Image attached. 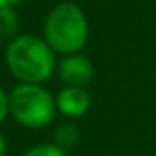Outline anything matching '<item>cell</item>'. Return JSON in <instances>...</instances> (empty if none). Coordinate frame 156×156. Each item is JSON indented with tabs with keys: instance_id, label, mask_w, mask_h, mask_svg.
I'll list each match as a JSON object with an SVG mask.
<instances>
[{
	"instance_id": "obj_7",
	"label": "cell",
	"mask_w": 156,
	"mask_h": 156,
	"mask_svg": "<svg viewBox=\"0 0 156 156\" xmlns=\"http://www.w3.org/2000/svg\"><path fill=\"white\" fill-rule=\"evenodd\" d=\"M19 13L6 6L0 8V41H8V39H15L17 37V30H19Z\"/></svg>"
},
{
	"instance_id": "obj_8",
	"label": "cell",
	"mask_w": 156,
	"mask_h": 156,
	"mask_svg": "<svg viewBox=\"0 0 156 156\" xmlns=\"http://www.w3.org/2000/svg\"><path fill=\"white\" fill-rule=\"evenodd\" d=\"M22 156H68L66 151H62L61 147L50 143H39V145H31Z\"/></svg>"
},
{
	"instance_id": "obj_4",
	"label": "cell",
	"mask_w": 156,
	"mask_h": 156,
	"mask_svg": "<svg viewBox=\"0 0 156 156\" xmlns=\"http://www.w3.org/2000/svg\"><path fill=\"white\" fill-rule=\"evenodd\" d=\"M94 72H96L94 62L83 53L64 55L57 64V75L64 83V87L85 88L94 79Z\"/></svg>"
},
{
	"instance_id": "obj_5",
	"label": "cell",
	"mask_w": 156,
	"mask_h": 156,
	"mask_svg": "<svg viewBox=\"0 0 156 156\" xmlns=\"http://www.w3.org/2000/svg\"><path fill=\"white\" fill-rule=\"evenodd\" d=\"M55 103H57L59 114H62L68 119H79L90 110L92 99H90V94L87 92V88L62 87L59 90V94L55 96Z\"/></svg>"
},
{
	"instance_id": "obj_3",
	"label": "cell",
	"mask_w": 156,
	"mask_h": 156,
	"mask_svg": "<svg viewBox=\"0 0 156 156\" xmlns=\"http://www.w3.org/2000/svg\"><path fill=\"white\" fill-rule=\"evenodd\" d=\"M57 114L55 96L42 85L20 83L9 92V116L26 129H44Z\"/></svg>"
},
{
	"instance_id": "obj_2",
	"label": "cell",
	"mask_w": 156,
	"mask_h": 156,
	"mask_svg": "<svg viewBox=\"0 0 156 156\" xmlns=\"http://www.w3.org/2000/svg\"><path fill=\"white\" fill-rule=\"evenodd\" d=\"M44 41L57 53H79L88 41V22L83 9L73 2L57 4L46 17Z\"/></svg>"
},
{
	"instance_id": "obj_9",
	"label": "cell",
	"mask_w": 156,
	"mask_h": 156,
	"mask_svg": "<svg viewBox=\"0 0 156 156\" xmlns=\"http://www.w3.org/2000/svg\"><path fill=\"white\" fill-rule=\"evenodd\" d=\"M9 116V94L0 88V125H2Z\"/></svg>"
},
{
	"instance_id": "obj_1",
	"label": "cell",
	"mask_w": 156,
	"mask_h": 156,
	"mask_svg": "<svg viewBox=\"0 0 156 156\" xmlns=\"http://www.w3.org/2000/svg\"><path fill=\"white\" fill-rule=\"evenodd\" d=\"M6 64L13 77L26 85H41L57 70L55 51L37 35H17L6 48Z\"/></svg>"
},
{
	"instance_id": "obj_6",
	"label": "cell",
	"mask_w": 156,
	"mask_h": 156,
	"mask_svg": "<svg viewBox=\"0 0 156 156\" xmlns=\"http://www.w3.org/2000/svg\"><path fill=\"white\" fill-rule=\"evenodd\" d=\"M79 140H81L79 127H77L75 123H72V121H62V123H59L55 127V130H53V141L51 143L68 152L70 149L77 147Z\"/></svg>"
},
{
	"instance_id": "obj_10",
	"label": "cell",
	"mask_w": 156,
	"mask_h": 156,
	"mask_svg": "<svg viewBox=\"0 0 156 156\" xmlns=\"http://www.w3.org/2000/svg\"><path fill=\"white\" fill-rule=\"evenodd\" d=\"M6 152H8V140L0 132V156H6Z\"/></svg>"
},
{
	"instance_id": "obj_11",
	"label": "cell",
	"mask_w": 156,
	"mask_h": 156,
	"mask_svg": "<svg viewBox=\"0 0 156 156\" xmlns=\"http://www.w3.org/2000/svg\"><path fill=\"white\" fill-rule=\"evenodd\" d=\"M20 2H24V0H0V8H6V6L13 8L15 4H20Z\"/></svg>"
}]
</instances>
